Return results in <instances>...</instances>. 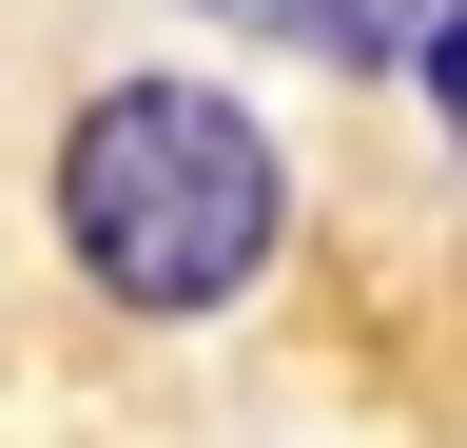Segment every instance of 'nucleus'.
<instances>
[{"label": "nucleus", "instance_id": "obj_1", "mask_svg": "<svg viewBox=\"0 0 467 448\" xmlns=\"http://www.w3.org/2000/svg\"><path fill=\"white\" fill-rule=\"evenodd\" d=\"M58 234L117 312H234L273 273V137L214 78H117L58 137Z\"/></svg>", "mask_w": 467, "mask_h": 448}, {"label": "nucleus", "instance_id": "obj_2", "mask_svg": "<svg viewBox=\"0 0 467 448\" xmlns=\"http://www.w3.org/2000/svg\"><path fill=\"white\" fill-rule=\"evenodd\" d=\"M273 20L331 39V59H409V78L448 98V0H273Z\"/></svg>", "mask_w": 467, "mask_h": 448}]
</instances>
